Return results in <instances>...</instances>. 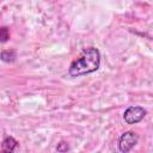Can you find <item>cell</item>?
Instances as JSON below:
<instances>
[{
	"instance_id": "obj_4",
	"label": "cell",
	"mask_w": 153,
	"mask_h": 153,
	"mask_svg": "<svg viewBox=\"0 0 153 153\" xmlns=\"http://www.w3.org/2000/svg\"><path fill=\"white\" fill-rule=\"evenodd\" d=\"M18 142L12 136H6L1 143V152L0 153H13L14 148L17 147Z\"/></svg>"
},
{
	"instance_id": "obj_5",
	"label": "cell",
	"mask_w": 153,
	"mask_h": 153,
	"mask_svg": "<svg viewBox=\"0 0 153 153\" xmlns=\"http://www.w3.org/2000/svg\"><path fill=\"white\" fill-rule=\"evenodd\" d=\"M1 60L4 62H13L16 60V51L14 50H2L1 51Z\"/></svg>"
},
{
	"instance_id": "obj_3",
	"label": "cell",
	"mask_w": 153,
	"mask_h": 153,
	"mask_svg": "<svg viewBox=\"0 0 153 153\" xmlns=\"http://www.w3.org/2000/svg\"><path fill=\"white\" fill-rule=\"evenodd\" d=\"M146 114H147V111L141 106H129L124 111L123 118L127 124H135V123L140 122L141 120H143Z\"/></svg>"
},
{
	"instance_id": "obj_1",
	"label": "cell",
	"mask_w": 153,
	"mask_h": 153,
	"mask_svg": "<svg viewBox=\"0 0 153 153\" xmlns=\"http://www.w3.org/2000/svg\"><path fill=\"white\" fill-rule=\"evenodd\" d=\"M100 65V53L97 48H86L81 55L74 60L69 68L68 74L71 76H81L92 72H96Z\"/></svg>"
},
{
	"instance_id": "obj_6",
	"label": "cell",
	"mask_w": 153,
	"mask_h": 153,
	"mask_svg": "<svg viewBox=\"0 0 153 153\" xmlns=\"http://www.w3.org/2000/svg\"><path fill=\"white\" fill-rule=\"evenodd\" d=\"M10 38V30L6 27V26H2L0 29V41L2 43H5L7 39Z\"/></svg>"
},
{
	"instance_id": "obj_7",
	"label": "cell",
	"mask_w": 153,
	"mask_h": 153,
	"mask_svg": "<svg viewBox=\"0 0 153 153\" xmlns=\"http://www.w3.org/2000/svg\"><path fill=\"white\" fill-rule=\"evenodd\" d=\"M56 149H57V152H60V153H66V152L69 149V146H68V143H67V142L61 141V142L57 145Z\"/></svg>"
},
{
	"instance_id": "obj_2",
	"label": "cell",
	"mask_w": 153,
	"mask_h": 153,
	"mask_svg": "<svg viewBox=\"0 0 153 153\" xmlns=\"http://www.w3.org/2000/svg\"><path fill=\"white\" fill-rule=\"evenodd\" d=\"M137 140H139V136L136 133H134L131 130L126 131L121 135V137L118 140V149L122 153H128L137 143Z\"/></svg>"
}]
</instances>
